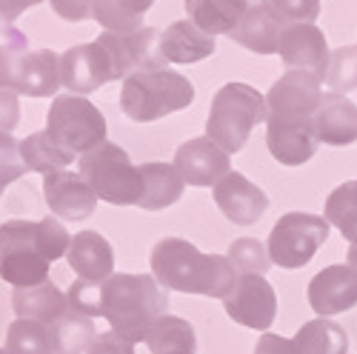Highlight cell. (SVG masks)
Here are the masks:
<instances>
[{
    "instance_id": "1",
    "label": "cell",
    "mask_w": 357,
    "mask_h": 354,
    "mask_svg": "<svg viewBox=\"0 0 357 354\" xmlns=\"http://www.w3.org/2000/svg\"><path fill=\"white\" fill-rule=\"evenodd\" d=\"M152 275L160 286L186 291V294H206V298L226 300L237 286V272L223 254H203L197 246L181 238H163L152 249Z\"/></svg>"
},
{
    "instance_id": "2",
    "label": "cell",
    "mask_w": 357,
    "mask_h": 354,
    "mask_svg": "<svg viewBox=\"0 0 357 354\" xmlns=\"http://www.w3.org/2000/svg\"><path fill=\"white\" fill-rule=\"evenodd\" d=\"M169 309V291L155 275H112L100 283V317L129 343H146L149 332Z\"/></svg>"
},
{
    "instance_id": "3",
    "label": "cell",
    "mask_w": 357,
    "mask_h": 354,
    "mask_svg": "<svg viewBox=\"0 0 357 354\" xmlns=\"http://www.w3.org/2000/svg\"><path fill=\"white\" fill-rule=\"evenodd\" d=\"M61 86V54L49 49L29 52L26 35L15 26L0 32V92L52 98Z\"/></svg>"
},
{
    "instance_id": "4",
    "label": "cell",
    "mask_w": 357,
    "mask_h": 354,
    "mask_svg": "<svg viewBox=\"0 0 357 354\" xmlns=\"http://www.w3.org/2000/svg\"><path fill=\"white\" fill-rule=\"evenodd\" d=\"M195 100V86L172 69H149L129 75L121 86V109L135 123H152L183 111Z\"/></svg>"
},
{
    "instance_id": "5",
    "label": "cell",
    "mask_w": 357,
    "mask_h": 354,
    "mask_svg": "<svg viewBox=\"0 0 357 354\" xmlns=\"http://www.w3.org/2000/svg\"><path fill=\"white\" fill-rule=\"evenodd\" d=\"M266 121V98L249 83H226L209 106L206 137L215 140L226 155H237L246 146L252 129Z\"/></svg>"
},
{
    "instance_id": "6",
    "label": "cell",
    "mask_w": 357,
    "mask_h": 354,
    "mask_svg": "<svg viewBox=\"0 0 357 354\" xmlns=\"http://www.w3.org/2000/svg\"><path fill=\"white\" fill-rule=\"evenodd\" d=\"M77 171L86 177V183L95 189L98 200L112 206H137L143 194V174L140 166L132 163L126 149L117 143H103L95 152L80 157Z\"/></svg>"
},
{
    "instance_id": "7",
    "label": "cell",
    "mask_w": 357,
    "mask_h": 354,
    "mask_svg": "<svg viewBox=\"0 0 357 354\" xmlns=\"http://www.w3.org/2000/svg\"><path fill=\"white\" fill-rule=\"evenodd\" d=\"M46 132L63 152L83 157L106 143V117L80 95H57L46 114Z\"/></svg>"
},
{
    "instance_id": "8",
    "label": "cell",
    "mask_w": 357,
    "mask_h": 354,
    "mask_svg": "<svg viewBox=\"0 0 357 354\" xmlns=\"http://www.w3.org/2000/svg\"><path fill=\"white\" fill-rule=\"evenodd\" d=\"M323 95V77L289 69L266 95V129H314Z\"/></svg>"
},
{
    "instance_id": "9",
    "label": "cell",
    "mask_w": 357,
    "mask_h": 354,
    "mask_svg": "<svg viewBox=\"0 0 357 354\" xmlns=\"http://www.w3.org/2000/svg\"><path fill=\"white\" fill-rule=\"evenodd\" d=\"M326 240H329V223H326V217H317L309 212H289L275 223L266 249H269L272 266H280V269H303L306 263H312V257Z\"/></svg>"
},
{
    "instance_id": "10",
    "label": "cell",
    "mask_w": 357,
    "mask_h": 354,
    "mask_svg": "<svg viewBox=\"0 0 357 354\" xmlns=\"http://www.w3.org/2000/svg\"><path fill=\"white\" fill-rule=\"evenodd\" d=\"M69 231L61 220H6L0 226V257L6 254H38L49 263L61 260L69 252Z\"/></svg>"
},
{
    "instance_id": "11",
    "label": "cell",
    "mask_w": 357,
    "mask_h": 354,
    "mask_svg": "<svg viewBox=\"0 0 357 354\" xmlns=\"http://www.w3.org/2000/svg\"><path fill=\"white\" fill-rule=\"evenodd\" d=\"M98 43L109 54L114 80H126L129 75L149 72V69H166L169 63L160 52V32L152 26H143L137 32H126V35L103 32Z\"/></svg>"
},
{
    "instance_id": "12",
    "label": "cell",
    "mask_w": 357,
    "mask_h": 354,
    "mask_svg": "<svg viewBox=\"0 0 357 354\" xmlns=\"http://www.w3.org/2000/svg\"><path fill=\"white\" fill-rule=\"evenodd\" d=\"M226 314L255 332H269L278 317V294L263 275H241L231 294L223 300Z\"/></svg>"
},
{
    "instance_id": "13",
    "label": "cell",
    "mask_w": 357,
    "mask_h": 354,
    "mask_svg": "<svg viewBox=\"0 0 357 354\" xmlns=\"http://www.w3.org/2000/svg\"><path fill=\"white\" fill-rule=\"evenodd\" d=\"M61 77H63V86L69 88V95L86 98L98 92L100 86H106L109 80H114V72L103 46L92 40V43L72 46L61 54Z\"/></svg>"
},
{
    "instance_id": "14",
    "label": "cell",
    "mask_w": 357,
    "mask_h": 354,
    "mask_svg": "<svg viewBox=\"0 0 357 354\" xmlns=\"http://www.w3.org/2000/svg\"><path fill=\"white\" fill-rule=\"evenodd\" d=\"M43 194H46V206L52 209V215L63 220H86L95 215V206H98V194L86 183V177L69 169L46 174Z\"/></svg>"
},
{
    "instance_id": "15",
    "label": "cell",
    "mask_w": 357,
    "mask_h": 354,
    "mask_svg": "<svg viewBox=\"0 0 357 354\" xmlns=\"http://www.w3.org/2000/svg\"><path fill=\"white\" fill-rule=\"evenodd\" d=\"M174 169L181 171V177L189 186L206 189V186H218L231 171V160L215 140L195 137L174 152Z\"/></svg>"
},
{
    "instance_id": "16",
    "label": "cell",
    "mask_w": 357,
    "mask_h": 354,
    "mask_svg": "<svg viewBox=\"0 0 357 354\" xmlns=\"http://www.w3.org/2000/svg\"><path fill=\"white\" fill-rule=\"evenodd\" d=\"M280 61L286 63V69H301V72H312L317 77L326 75L332 61V52L326 46V35L314 23H294L286 26L280 35V46H278Z\"/></svg>"
},
{
    "instance_id": "17",
    "label": "cell",
    "mask_w": 357,
    "mask_h": 354,
    "mask_svg": "<svg viewBox=\"0 0 357 354\" xmlns=\"http://www.w3.org/2000/svg\"><path fill=\"white\" fill-rule=\"evenodd\" d=\"M309 306L320 317H332L357 306V269L349 263L326 266L309 283Z\"/></svg>"
},
{
    "instance_id": "18",
    "label": "cell",
    "mask_w": 357,
    "mask_h": 354,
    "mask_svg": "<svg viewBox=\"0 0 357 354\" xmlns=\"http://www.w3.org/2000/svg\"><path fill=\"white\" fill-rule=\"evenodd\" d=\"M215 203L234 226H252L269 209V197L263 194V189L241 171H229L215 186Z\"/></svg>"
},
{
    "instance_id": "19",
    "label": "cell",
    "mask_w": 357,
    "mask_h": 354,
    "mask_svg": "<svg viewBox=\"0 0 357 354\" xmlns=\"http://www.w3.org/2000/svg\"><path fill=\"white\" fill-rule=\"evenodd\" d=\"M66 260L72 266V272L77 280H89V283H103L112 277L114 269V252L109 246V240L100 231H80L72 238Z\"/></svg>"
},
{
    "instance_id": "20",
    "label": "cell",
    "mask_w": 357,
    "mask_h": 354,
    "mask_svg": "<svg viewBox=\"0 0 357 354\" xmlns=\"http://www.w3.org/2000/svg\"><path fill=\"white\" fill-rule=\"evenodd\" d=\"M218 49L215 35L203 32L197 23L174 20L166 32H160V52L169 63H200L206 57H212Z\"/></svg>"
},
{
    "instance_id": "21",
    "label": "cell",
    "mask_w": 357,
    "mask_h": 354,
    "mask_svg": "<svg viewBox=\"0 0 357 354\" xmlns=\"http://www.w3.org/2000/svg\"><path fill=\"white\" fill-rule=\"evenodd\" d=\"M317 143L326 146H349L357 140V106L346 95L326 92L314 114Z\"/></svg>"
},
{
    "instance_id": "22",
    "label": "cell",
    "mask_w": 357,
    "mask_h": 354,
    "mask_svg": "<svg viewBox=\"0 0 357 354\" xmlns=\"http://www.w3.org/2000/svg\"><path fill=\"white\" fill-rule=\"evenodd\" d=\"M12 309L17 320H35V323H43V326H54L72 309V303L66 291H61L52 283H40L32 288H15Z\"/></svg>"
},
{
    "instance_id": "23",
    "label": "cell",
    "mask_w": 357,
    "mask_h": 354,
    "mask_svg": "<svg viewBox=\"0 0 357 354\" xmlns=\"http://www.w3.org/2000/svg\"><path fill=\"white\" fill-rule=\"evenodd\" d=\"M283 29L269 12H266V6L260 3V0H255V3L249 6V12L243 15V20L234 26V32L229 35L237 46H243L255 54H278V46H280V35Z\"/></svg>"
},
{
    "instance_id": "24",
    "label": "cell",
    "mask_w": 357,
    "mask_h": 354,
    "mask_svg": "<svg viewBox=\"0 0 357 354\" xmlns=\"http://www.w3.org/2000/svg\"><path fill=\"white\" fill-rule=\"evenodd\" d=\"M143 194H140V209L146 212H160L166 206H174L183 197L186 180L181 171L174 169V163H143Z\"/></svg>"
},
{
    "instance_id": "25",
    "label": "cell",
    "mask_w": 357,
    "mask_h": 354,
    "mask_svg": "<svg viewBox=\"0 0 357 354\" xmlns=\"http://www.w3.org/2000/svg\"><path fill=\"white\" fill-rule=\"evenodd\" d=\"M189 20L209 35H231L255 0H183Z\"/></svg>"
},
{
    "instance_id": "26",
    "label": "cell",
    "mask_w": 357,
    "mask_h": 354,
    "mask_svg": "<svg viewBox=\"0 0 357 354\" xmlns=\"http://www.w3.org/2000/svg\"><path fill=\"white\" fill-rule=\"evenodd\" d=\"M291 340L297 346V354H346L349 351L346 332L329 317H317V320L303 323Z\"/></svg>"
},
{
    "instance_id": "27",
    "label": "cell",
    "mask_w": 357,
    "mask_h": 354,
    "mask_svg": "<svg viewBox=\"0 0 357 354\" xmlns=\"http://www.w3.org/2000/svg\"><path fill=\"white\" fill-rule=\"evenodd\" d=\"M155 0H95V15L92 20H98L106 32H137L143 29V15L152 9Z\"/></svg>"
},
{
    "instance_id": "28",
    "label": "cell",
    "mask_w": 357,
    "mask_h": 354,
    "mask_svg": "<svg viewBox=\"0 0 357 354\" xmlns=\"http://www.w3.org/2000/svg\"><path fill=\"white\" fill-rule=\"evenodd\" d=\"M52 329V337H54V351L57 354H86L89 346L98 340V332H95V317L89 314H80L77 309H69L61 320L54 323Z\"/></svg>"
},
{
    "instance_id": "29",
    "label": "cell",
    "mask_w": 357,
    "mask_h": 354,
    "mask_svg": "<svg viewBox=\"0 0 357 354\" xmlns=\"http://www.w3.org/2000/svg\"><path fill=\"white\" fill-rule=\"evenodd\" d=\"M20 157L29 171H40L43 177L52 171L69 169V163L75 160L69 152H63L61 146L49 137V132H35L26 140H20Z\"/></svg>"
},
{
    "instance_id": "30",
    "label": "cell",
    "mask_w": 357,
    "mask_h": 354,
    "mask_svg": "<svg viewBox=\"0 0 357 354\" xmlns=\"http://www.w3.org/2000/svg\"><path fill=\"white\" fill-rule=\"evenodd\" d=\"M146 346L152 354H174V351H195L197 337L192 323L183 317H174V314H163L152 332L146 337Z\"/></svg>"
},
{
    "instance_id": "31",
    "label": "cell",
    "mask_w": 357,
    "mask_h": 354,
    "mask_svg": "<svg viewBox=\"0 0 357 354\" xmlns=\"http://www.w3.org/2000/svg\"><path fill=\"white\" fill-rule=\"evenodd\" d=\"M323 217L329 226L340 229V234L349 240V246L357 243V180L340 183L329 197H326Z\"/></svg>"
},
{
    "instance_id": "32",
    "label": "cell",
    "mask_w": 357,
    "mask_h": 354,
    "mask_svg": "<svg viewBox=\"0 0 357 354\" xmlns=\"http://www.w3.org/2000/svg\"><path fill=\"white\" fill-rule=\"evenodd\" d=\"M9 354H57L52 329L35 320H15L6 332Z\"/></svg>"
},
{
    "instance_id": "33",
    "label": "cell",
    "mask_w": 357,
    "mask_h": 354,
    "mask_svg": "<svg viewBox=\"0 0 357 354\" xmlns=\"http://www.w3.org/2000/svg\"><path fill=\"white\" fill-rule=\"evenodd\" d=\"M323 83L335 95H349L357 88V46H340L332 52L329 69L323 75Z\"/></svg>"
},
{
    "instance_id": "34",
    "label": "cell",
    "mask_w": 357,
    "mask_h": 354,
    "mask_svg": "<svg viewBox=\"0 0 357 354\" xmlns=\"http://www.w3.org/2000/svg\"><path fill=\"white\" fill-rule=\"evenodd\" d=\"M229 263L234 266L237 275H266L272 266L269 249H266L257 238H241L229 246Z\"/></svg>"
},
{
    "instance_id": "35",
    "label": "cell",
    "mask_w": 357,
    "mask_h": 354,
    "mask_svg": "<svg viewBox=\"0 0 357 354\" xmlns=\"http://www.w3.org/2000/svg\"><path fill=\"white\" fill-rule=\"evenodd\" d=\"M280 26L314 23L320 15V0H260Z\"/></svg>"
},
{
    "instance_id": "36",
    "label": "cell",
    "mask_w": 357,
    "mask_h": 354,
    "mask_svg": "<svg viewBox=\"0 0 357 354\" xmlns=\"http://www.w3.org/2000/svg\"><path fill=\"white\" fill-rule=\"evenodd\" d=\"M26 171L29 169L20 157V140H15L6 132H0V189H6L9 183L20 180Z\"/></svg>"
},
{
    "instance_id": "37",
    "label": "cell",
    "mask_w": 357,
    "mask_h": 354,
    "mask_svg": "<svg viewBox=\"0 0 357 354\" xmlns=\"http://www.w3.org/2000/svg\"><path fill=\"white\" fill-rule=\"evenodd\" d=\"M52 12L69 23H83L95 15V0H49Z\"/></svg>"
},
{
    "instance_id": "38",
    "label": "cell",
    "mask_w": 357,
    "mask_h": 354,
    "mask_svg": "<svg viewBox=\"0 0 357 354\" xmlns=\"http://www.w3.org/2000/svg\"><path fill=\"white\" fill-rule=\"evenodd\" d=\"M86 354H135V343L123 340L114 332H103V334H98V340L92 346H89Z\"/></svg>"
},
{
    "instance_id": "39",
    "label": "cell",
    "mask_w": 357,
    "mask_h": 354,
    "mask_svg": "<svg viewBox=\"0 0 357 354\" xmlns=\"http://www.w3.org/2000/svg\"><path fill=\"white\" fill-rule=\"evenodd\" d=\"M255 354H297V346L289 337L263 332L260 340H257V346H255Z\"/></svg>"
},
{
    "instance_id": "40",
    "label": "cell",
    "mask_w": 357,
    "mask_h": 354,
    "mask_svg": "<svg viewBox=\"0 0 357 354\" xmlns=\"http://www.w3.org/2000/svg\"><path fill=\"white\" fill-rule=\"evenodd\" d=\"M20 121V106L15 92H0V132L12 134V129Z\"/></svg>"
},
{
    "instance_id": "41",
    "label": "cell",
    "mask_w": 357,
    "mask_h": 354,
    "mask_svg": "<svg viewBox=\"0 0 357 354\" xmlns=\"http://www.w3.org/2000/svg\"><path fill=\"white\" fill-rule=\"evenodd\" d=\"M26 9H29L26 0H0V32L9 29Z\"/></svg>"
},
{
    "instance_id": "42",
    "label": "cell",
    "mask_w": 357,
    "mask_h": 354,
    "mask_svg": "<svg viewBox=\"0 0 357 354\" xmlns=\"http://www.w3.org/2000/svg\"><path fill=\"white\" fill-rule=\"evenodd\" d=\"M346 263L351 266V269H357V243L349 246V254H346Z\"/></svg>"
},
{
    "instance_id": "43",
    "label": "cell",
    "mask_w": 357,
    "mask_h": 354,
    "mask_svg": "<svg viewBox=\"0 0 357 354\" xmlns=\"http://www.w3.org/2000/svg\"><path fill=\"white\" fill-rule=\"evenodd\" d=\"M38 3H43V0H26V6H38Z\"/></svg>"
},
{
    "instance_id": "44",
    "label": "cell",
    "mask_w": 357,
    "mask_h": 354,
    "mask_svg": "<svg viewBox=\"0 0 357 354\" xmlns=\"http://www.w3.org/2000/svg\"><path fill=\"white\" fill-rule=\"evenodd\" d=\"M174 354H195V351H174Z\"/></svg>"
},
{
    "instance_id": "45",
    "label": "cell",
    "mask_w": 357,
    "mask_h": 354,
    "mask_svg": "<svg viewBox=\"0 0 357 354\" xmlns=\"http://www.w3.org/2000/svg\"><path fill=\"white\" fill-rule=\"evenodd\" d=\"M0 354H9V351H6V348H0Z\"/></svg>"
},
{
    "instance_id": "46",
    "label": "cell",
    "mask_w": 357,
    "mask_h": 354,
    "mask_svg": "<svg viewBox=\"0 0 357 354\" xmlns=\"http://www.w3.org/2000/svg\"><path fill=\"white\" fill-rule=\"evenodd\" d=\"M0 192H3V189H0Z\"/></svg>"
}]
</instances>
